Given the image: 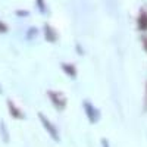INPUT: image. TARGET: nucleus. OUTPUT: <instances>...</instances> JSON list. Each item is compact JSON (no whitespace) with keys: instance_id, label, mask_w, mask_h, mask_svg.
I'll return each mask as SVG.
<instances>
[{"instance_id":"7","label":"nucleus","mask_w":147,"mask_h":147,"mask_svg":"<svg viewBox=\"0 0 147 147\" xmlns=\"http://www.w3.org/2000/svg\"><path fill=\"white\" fill-rule=\"evenodd\" d=\"M137 27L141 32H147V12H141L137 18Z\"/></svg>"},{"instance_id":"11","label":"nucleus","mask_w":147,"mask_h":147,"mask_svg":"<svg viewBox=\"0 0 147 147\" xmlns=\"http://www.w3.org/2000/svg\"><path fill=\"white\" fill-rule=\"evenodd\" d=\"M102 147H110V143H109V140L107 138H102Z\"/></svg>"},{"instance_id":"14","label":"nucleus","mask_w":147,"mask_h":147,"mask_svg":"<svg viewBox=\"0 0 147 147\" xmlns=\"http://www.w3.org/2000/svg\"><path fill=\"white\" fill-rule=\"evenodd\" d=\"M0 93H2V88H0Z\"/></svg>"},{"instance_id":"9","label":"nucleus","mask_w":147,"mask_h":147,"mask_svg":"<svg viewBox=\"0 0 147 147\" xmlns=\"http://www.w3.org/2000/svg\"><path fill=\"white\" fill-rule=\"evenodd\" d=\"M141 46H143V50L147 53V34L141 35Z\"/></svg>"},{"instance_id":"4","label":"nucleus","mask_w":147,"mask_h":147,"mask_svg":"<svg viewBox=\"0 0 147 147\" xmlns=\"http://www.w3.org/2000/svg\"><path fill=\"white\" fill-rule=\"evenodd\" d=\"M43 35H44L46 41H49V43H56L57 41V34H56L55 28L52 25H49V24H46L43 27Z\"/></svg>"},{"instance_id":"1","label":"nucleus","mask_w":147,"mask_h":147,"mask_svg":"<svg viewBox=\"0 0 147 147\" xmlns=\"http://www.w3.org/2000/svg\"><path fill=\"white\" fill-rule=\"evenodd\" d=\"M47 97H49V100H50V103L55 106L56 110L63 112V110L66 109L68 100H66V97L63 96V93L56 91V90H49L47 91Z\"/></svg>"},{"instance_id":"6","label":"nucleus","mask_w":147,"mask_h":147,"mask_svg":"<svg viewBox=\"0 0 147 147\" xmlns=\"http://www.w3.org/2000/svg\"><path fill=\"white\" fill-rule=\"evenodd\" d=\"M60 68H62V71L66 74V77H69L71 80H75L77 75H78V71H77V66L74 65V63H60Z\"/></svg>"},{"instance_id":"2","label":"nucleus","mask_w":147,"mask_h":147,"mask_svg":"<svg viewBox=\"0 0 147 147\" xmlns=\"http://www.w3.org/2000/svg\"><path fill=\"white\" fill-rule=\"evenodd\" d=\"M37 116H38V119H40V122H41V125H43V128L47 131V134L50 136V138L52 140H55V141H60V136H59V131H57V128L55 127V124L49 119L44 113H41V112H38L37 113Z\"/></svg>"},{"instance_id":"12","label":"nucleus","mask_w":147,"mask_h":147,"mask_svg":"<svg viewBox=\"0 0 147 147\" xmlns=\"http://www.w3.org/2000/svg\"><path fill=\"white\" fill-rule=\"evenodd\" d=\"M16 15H19V16H27L28 12H27V10H16Z\"/></svg>"},{"instance_id":"10","label":"nucleus","mask_w":147,"mask_h":147,"mask_svg":"<svg viewBox=\"0 0 147 147\" xmlns=\"http://www.w3.org/2000/svg\"><path fill=\"white\" fill-rule=\"evenodd\" d=\"M0 32H7V25H6V24L5 22H2V21H0Z\"/></svg>"},{"instance_id":"5","label":"nucleus","mask_w":147,"mask_h":147,"mask_svg":"<svg viewBox=\"0 0 147 147\" xmlns=\"http://www.w3.org/2000/svg\"><path fill=\"white\" fill-rule=\"evenodd\" d=\"M7 110H9L10 116L13 119H24L25 118V115H24V112L21 110V107H18L12 100H7Z\"/></svg>"},{"instance_id":"13","label":"nucleus","mask_w":147,"mask_h":147,"mask_svg":"<svg viewBox=\"0 0 147 147\" xmlns=\"http://www.w3.org/2000/svg\"><path fill=\"white\" fill-rule=\"evenodd\" d=\"M146 93H147V87H146ZM146 106H147V97H146Z\"/></svg>"},{"instance_id":"3","label":"nucleus","mask_w":147,"mask_h":147,"mask_svg":"<svg viewBox=\"0 0 147 147\" xmlns=\"http://www.w3.org/2000/svg\"><path fill=\"white\" fill-rule=\"evenodd\" d=\"M82 107H84V112H85V116L88 118L90 124H97L100 121V110L97 109L91 102L88 100H84L82 103Z\"/></svg>"},{"instance_id":"8","label":"nucleus","mask_w":147,"mask_h":147,"mask_svg":"<svg viewBox=\"0 0 147 147\" xmlns=\"http://www.w3.org/2000/svg\"><path fill=\"white\" fill-rule=\"evenodd\" d=\"M35 3H37L38 10L41 12V13H44V12H46V2H44V0H35Z\"/></svg>"}]
</instances>
